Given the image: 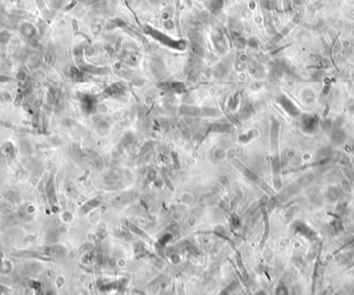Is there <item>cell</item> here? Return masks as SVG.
Returning a JSON list of instances; mask_svg holds the SVG:
<instances>
[{
  "label": "cell",
  "mask_w": 354,
  "mask_h": 295,
  "mask_svg": "<svg viewBox=\"0 0 354 295\" xmlns=\"http://www.w3.org/2000/svg\"><path fill=\"white\" fill-rule=\"evenodd\" d=\"M15 147L11 143H6L4 146L2 147V150H1V153H2L4 156H11L13 157L14 154H15Z\"/></svg>",
  "instance_id": "6da1fadb"
},
{
  "label": "cell",
  "mask_w": 354,
  "mask_h": 295,
  "mask_svg": "<svg viewBox=\"0 0 354 295\" xmlns=\"http://www.w3.org/2000/svg\"><path fill=\"white\" fill-rule=\"evenodd\" d=\"M46 190H47V194H48L49 199H50L51 201H54L55 200V190H54V183H53L52 178H51V179L48 181V183H47Z\"/></svg>",
  "instance_id": "7a4b0ae2"
},
{
  "label": "cell",
  "mask_w": 354,
  "mask_h": 295,
  "mask_svg": "<svg viewBox=\"0 0 354 295\" xmlns=\"http://www.w3.org/2000/svg\"><path fill=\"white\" fill-rule=\"evenodd\" d=\"M164 27L166 29H173L174 28V23L170 19H167L164 21Z\"/></svg>",
  "instance_id": "3957f363"
},
{
  "label": "cell",
  "mask_w": 354,
  "mask_h": 295,
  "mask_svg": "<svg viewBox=\"0 0 354 295\" xmlns=\"http://www.w3.org/2000/svg\"><path fill=\"white\" fill-rule=\"evenodd\" d=\"M9 33H6V32L1 33V34H0V42H1V43H6L7 41H9Z\"/></svg>",
  "instance_id": "277c9868"
},
{
  "label": "cell",
  "mask_w": 354,
  "mask_h": 295,
  "mask_svg": "<svg viewBox=\"0 0 354 295\" xmlns=\"http://www.w3.org/2000/svg\"><path fill=\"white\" fill-rule=\"evenodd\" d=\"M183 5H184V6H186V9H193V6H194V3H193L192 0H184Z\"/></svg>",
  "instance_id": "5b68a950"
},
{
  "label": "cell",
  "mask_w": 354,
  "mask_h": 295,
  "mask_svg": "<svg viewBox=\"0 0 354 295\" xmlns=\"http://www.w3.org/2000/svg\"><path fill=\"white\" fill-rule=\"evenodd\" d=\"M25 76H26V75H25V73L24 72H20L19 73V75H18V79H20V80H24L25 79Z\"/></svg>",
  "instance_id": "8992f818"
}]
</instances>
